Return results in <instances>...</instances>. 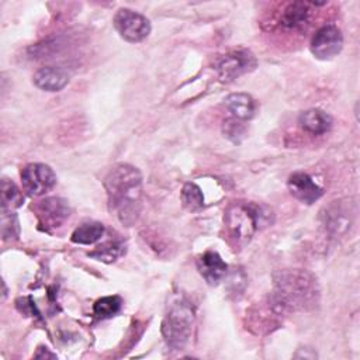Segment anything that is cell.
I'll use <instances>...</instances> for the list:
<instances>
[{
    "label": "cell",
    "mask_w": 360,
    "mask_h": 360,
    "mask_svg": "<svg viewBox=\"0 0 360 360\" xmlns=\"http://www.w3.org/2000/svg\"><path fill=\"white\" fill-rule=\"evenodd\" d=\"M343 48L342 31L335 24H326L316 30L311 39L309 49L319 60L335 58Z\"/></svg>",
    "instance_id": "cell-8"
},
{
    "label": "cell",
    "mask_w": 360,
    "mask_h": 360,
    "mask_svg": "<svg viewBox=\"0 0 360 360\" xmlns=\"http://www.w3.org/2000/svg\"><path fill=\"white\" fill-rule=\"evenodd\" d=\"M37 87L45 91H59L69 83V73L60 66H45L34 75Z\"/></svg>",
    "instance_id": "cell-14"
},
{
    "label": "cell",
    "mask_w": 360,
    "mask_h": 360,
    "mask_svg": "<svg viewBox=\"0 0 360 360\" xmlns=\"http://www.w3.org/2000/svg\"><path fill=\"white\" fill-rule=\"evenodd\" d=\"M122 298L120 295H107L98 298L93 305V315L97 319H108L121 311Z\"/></svg>",
    "instance_id": "cell-18"
},
{
    "label": "cell",
    "mask_w": 360,
    "mask_h": 360,
    "mask_svg": "<svg viewBox=\"0 0 360 360\" xmlns=\"http://www.w3.org/2000/svg\"><path fill=\"white\" fill-rule=\"evenodd\" d=\"M125 253V245L121 240H108L100 246H97L93 252L89 253L90 257H94L104 263L115 262Z\"/></svg>",
    "instance_id": "cell-20"
},
{
    "label": "cell",
    "mask_w": 360,
    "mask_h": 360,
    "mask_svg": "<svg viewBox=\"0 0 360 360\" xmlns=\"http://www.w3.org/2000/svg\"><path fill=\"white\" fill-rule=\"evenodd\" d=\"M222 132L229 141H232L235 143H239L242 141V138L245 136V134H246V127H245L243 121H239V120L232 117V118H228L224 122Z\"/></svg>",
    "instance_id": "cell-23"
},
{
    "label": "cell",
    "mask_w": 360,
    "mask_h": 360,
    "mask_svg": "<svg viewBox=\"0 0 360 360\" xmlns=\"http://www.w3.org/2000/svg\"><path fill=\"white\" fill-rule=\"evenodd\" d=\"M326 3L314 1H291L287 3L277 15V24L287 32L302 34L312 24L314 8L322 7Z\"/></svg>",
    "instance_id": "cell-6"
},
{
    "label": "cell",
    "mask_w": 360,
    "mask_h": 360,
    "mask_svg": "<svg viewBox=\"0 0 360 360\" xmlns=\"http://www.w3.org/2000/svg\"><path fill=\"white\" fill-rule=\"evenodd\" d=\"M298 125L311 135H323L330 131L333 118L321 108H309L298 115Z\"/></svg>",
    "instance_id": "cell-13"
},
{
    "label": "cell",
    "mask_w": 360,
    "mask_h": 360,
    "mask_svg": "<svg viewBox=\"0 0 360 360\" xmlns=\"http://www.w3.org/2000/svg\"><path fill=\"white\" fill-rule=\"evenodd\" d=\"M287 187L294 198L304 204H314L323 195V188L304 172H295L288 177Z\"/></svg>",
    "instance_id": "cell-11"
},
{
    "label": "cell",
    "mask_w": 360,
    "mask_h": 360,
    "mask_svg": "<svg viewBox=\"0 0 360 360\" xmlns=\"http://www.w3.org/2000/svg\"><path fill=\"white\" fill-rule=\"evenodd\" d=\"M22 187L31 197L46 194L56 184L53 170L44 163H30L21 172Z\"/></svg>",
    "instance_id": "cell-9"
},
{
    "label": "cell",
    "mask_w": 360,
    "mask_h": 360,
    "mask_svg": "<svg viewBox=\"0 0 360 360\" xmlns=\"http://www.w3.org/2000/svg\"><path fill=\"white\" fill-rule=\"evenodd\" d=\"M24 197L17 184L8 179L1 180V211H13L21 207Z\"/></svg>",
    "instance_id": "cell-19"
},
{
    "label": "cell",
    "mask_w": 360,
    "mask_h": 360,
    "mask_svg": "<svg viewBox=\"0 0 360 360\" xmlns=\"http://www.w3.org/2000/svg\"><path fill=\"white\" fill-rule=\"evenodd\" d=\"M225 107L231 115L239 121H249L256 111V103L252 96L246 93H232L225 100Z\"/></svg>",
    "instance_id": "cell-15"
},
{
    "label": "cell",
    "mask_w": 360,
    "mask_h": 360,
    "mask_svg": "<svg viewBox=\"0 0 360 360\" xmlns=\"http://www.w3.org/2000/svg\"><path fill=\"white\" fill-rule=\"evenodd\" d=\"M111 211L121 224L132 226L142 210L143 181L141 172L128 163L115 165L104 179Z\"/></svg>",
    "instance_id": "cell-1"
},
{
    "label": "cell",
    "mask_w": 360,
    "mask_h": 360,
    "mask_svg": "<svg viewBox=\"0 0 360 360\" xmlns=\"http://www.w3.org/2000/svg\"><path fill=\"white\" fill-rule=\"evenodd\" d=\"M256 66V56L249 49L229 51L218 56L214 65L221 82H233L235 79L252 72Z\"/></svg>",
    "instance_id": "cell-5"
},
{
    "label": "cell",
    "mask_w": 360,
    "mask_h": 360,
    "mask_svg": "<svg viewBox=\"0 0 360 360\" xmlns=\"http://www.w3.org/2000/svg\"><path fill=\"white\" fill-rule=\"evenodd\" d=\"M183 205L190 211H198L204 207V194L195 183H186L181 190Z\"/></svg>",
    "instance_id": "cell-21"
},
{
    "label": "cell",
    "mask_w": 360,
    "mask_h": 360,
    "mask_svg": "<svg viewBox=\"0 0 360 360\" xmlns=\"http://www.w3.org/2000/svg\"><path fill=\"white\" fill-rule=\"evenodd\" d=\"M194 322V309L191 304L179 297L167 307L162 322V335L166 345L173 350H180L190 339Z\"/></svg>",
    "instance_id": "cell-4"
},
{
    "label": "cell",
    "mask_w": 360,
    "mask_h": 360,
    "mask_svg": "<svg viewBox=\"0 0 360 360\" xmlns=\"http://www.w3.org/2000/svg\"><path fill=\"white\" fill-rule=\"evenodd\" d=\"M112 24L120 37L132 44L143 41L150 34L149 20L131 8H120L114 15Z\"/></svg>",
    "instance_id": "cell-7"
},
{
    "label": "cell",
    "mask_w": 360,
    "mask_h": 360,
    "mask_svg": "<svg viewBox=\"0 0 360 360\" xmlns=\"http://www.w3.org/2000/svg\"><path fill=\"white\" fill-rule=\"evenodd\" d=\"M39 225L45 231H51L62 226V224L70 217V207L66 200L60 197H48L41 200L35 207Z\"/></svg>",
    "instance_id": "cell-10"
},
{
    "label": "cell",
    "mask_w": 360,
    "mask_h": 360,
    "mask_svg": "<svg viewBox=\"0 0 360 360\" xmlns=\"http://www.w3.org/2000/svg\"><path fill=\"white\" fill-rule=\"evenodd\" d=\"M319 298L316 278L305 270H283L274 274L270 307L277 314L307 309Z\"/></svg>",
    "instance_id": "cell-2"
},
{
    "label": "cell",
    "mask_w": 360,
    "mask_h": 360,
    "mask_svg": "<svg viewBox=\"0 0 360 360\" xmlns=\"http://www.w3.org/2000/svg\"><path fill=\"white\" fill-rule=\"evenodd\" d=\"M1 236L4 240H13L20 236L18 218L13 211H1Z\"/></svg>",
    "instance_id": "cell-22"
},
{
    "label": "cell",
    "mask_w": 360,
    "mask_h": 360,
    "mask_svg": "<svg viewBox=\"0 0 360 360\" xmlns=\"http://www.w3.org/2000/svg\"><path fill=\"white\" fill-rule=\"evenodd\" d=\"M104 232H105V228L101 222H86L73 231L70 239L73 243L91 245L98 239H101Z\"/></svg>",
    "instance_id": "cell-17"
},
{
    "label": "cell",
    "mask_w": 360,
    "mask_h": 360,
    "mask_svg": "<svg viewBox=\"0 0 360 360\" xmlns=\"http://www.w3.org/2000/svg\"><path fill=\"white\" fill-rule=\"evenodd\" d=\"M197 269L210 285H217L226 276L228 264L217 252L207 250L197 259Z\"/></svg>",
    "instance_id": "cell-12"
},
{
    "label": "cell",
    "mask_w": 360,
    "mask_h": 360,
    "mask_svg": "<svg viewBox=\"0 0 360 360\" xmlns=\"http://www.w3.org/2000/svg\"><path fill=\"white\" fill-rule=\"evenodd\" d=\"M323 224L332 235H342L350 226V219L343 208L332 205L323 214Z\"/></svg>",
    "instance_id": "cell-16"
},
{
    "label": "cell",
    "mask_w": 360,
    "mask_h": 360,
    "mask_svg": "<svg viewBox=\"0 0 360 360\" xmlns=\"http://www.w3.org/2000/svg\"><path fill=\"white\" fill-rule=\"evenodd\" d=\"M44 349V347H42ZM35 357H38V359H41V357H51V359H55L56 357V354H53V353H51L46 347H45V350L42 352V353H35Z\"/></svg>",
    "instance_id": "cell-24"
},
{
    "label": "cell",
    "mask_w": 360,
    "mask_h": 360,
    "mask_svg": "<svg viewBox=\"0 0 360 360\" xmlns=\"http://www.w3.org/2000/svg\"><path fill=\"white\" fill-rule=\"evenodd\" d=\"M273 219L269 207L246 201L231 202L224 215L226 232L236 243H248L257 229L273 224Z\"/></svg>",
    "instance_id": "cell-3"
}]
</instances>
